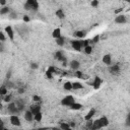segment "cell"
<instances>
[{
	"label": "cell",
	"instance_id": "obj_38",
	"mask_svg": "<svg viewBox=\"0 0 130 130\" xmlns=\"http://www.w3.org/2000/svg\"><path fill=\"white\" fill-rule=\"evenodd\" d=\"M6 41V35H5V32H3V31H0V42H5Z\"/></svg>",
	"mask_w": 130,
	"mask_h": 130
},
{
	"label": "cell",
	"instance_id": "obj_26",
	"mask_svg": "<svg viewBox=\"0 0 130 130\" xmlns=\"http://www.w3.org/2000/svg\"><path fill=\"white\" fill-rule=\"evenodd\" d=\"M59 127H60L61 129H63V130H69V129H71L70 124H69L68 122H63V121H61V122L59 123Z\"/></svg>",
	"mask_w": 130,
	"mask_h": 130
},
{
	"label": "cell",
	"instance_id": "obj_39",
	"mask_svg": "<svg viewBox=\"0 0 130 130\" xmlns=\"http://www.w3.org/2000/svg\"><path fill=\"white\" fill-rule=\"evenodd\" d=\"M9 17H10V19H16V18H17V13H15V12H13V11H10Z\"/></svg>",
	"mask_w": 130,
	"mask_h": 130
},
{
	"label": "cell",
	"instance_id": "obj_51",
	"mask_svg": "<svg viewBox=\"0 0 130 130\" xmlns=\"http://www.w3.org/2000/svg\"><path fill=\"white\" fill-rule=\"evenodd\" d=\"M0 77H1V69H0Z\"/></svg>",
	"mask_w": 130,
	"mask_h": 130
},
{
	"label": "cell",
	"instance_id": "obj_20",
	"mask_svg": "<svg viewBox=\"0 0 130 130\" xmlns=\"http://www.w3.org/2000/svg\"><path fill=\"white\" fill-rule=\"evenodd\" d=\"M55 15L57 16V18H59V19H64L65 17H66V14H65V11L62 9V8H59V9H57L56 10V12H55Z\"/></svg>",
	"mask_w": 130,
	"mask_h": 130
},
{
	"label": "cell",
	"instance_id": "obj_15",
	"mask_svg": "<svg viewBox=\"0 0 130 130\" xmlns=\"http://www.w3.org/2000/svg\"><path fill=\"white\" fill-rule=\"evenodd\" d=\"M102 62L105 64V65H107V66H109V65H111L112 64V55L111 54H105L103 57H102Z\"/></svg>",
	"mask_w": 130,
	"mask_h": 130
},
{
	"label": "cell",
	"instance_id": "obj_47",
	"mask_svg": "<svg viewBox=\"0 0 130 130\" xmlns=\"http://www.w3.org/2000/svg\"><path fill=\"white\" fill-rule=\"evenodd\" d=\"M6 5V0H0V6H5Z\"/></svg>",
	"mask_w": 130,
	"mask_h": 130
},
{
	"label": "cell",
	"instance_id": "obj_3",
	"mask_svg": "<svg viewBox=\"0 0 130 130\" xmlns=\"http://www.w3.org/2000/svg\"><path fill=\"white\" fill-rule=\"evenodd\" d=\"M109 68V72L111 75L113 76H119L120 73H121V66L119 63H115V64H111L108 66Z\"/></svg>",
	"mask_w": 130,
	"mask_h": 130
},
{
	"label": "cell",
	"instance_id": "obj_43",
	"mask_svg": "<svg viewBox=\"0 0 130 130\" xmlns=\"http://www.w3.org/2000/svg\"><path fill=\"white\" fill-rule=\"evenodd\" d=\"M5 51V47H4V43L0 42V53H3Z\"/></svg>",
	"mask_w": 130,
	"mask_h": 130
},
{
	"label": "cell",
	"instance_id": "obj_16",
	"mask_svg": "<svg viewBox=\"0 0 130 130\" xmlns=\"http://www.w3.org/2000/svg\"><path fill=\"white\" fill-rule=\"evenodd\" d=\"M70 110H72V111H79V110H81L82 109V104L81 103H78V102H74V103H72L69 107H68Z\"/></svg>",
	"mask_w": 130,
	"mask_h": 130
},
{
	"label": "cell",
	"instance_id": "obj_34",
	"mask_svg": "<svg viewBox=\"0 0 130 130\" xmlns=\"http://www.w3.org/2000/svg\"><path fill=\"white\" fill-rule=\"evenodd\" d=\"M125 126L126 127H130V113H128L127 114V116H126V120H125Z\"/></svg>",
	"mask_w": 130,
	"mask_h": 130
},
{
	"label": "cell",
	"instance_id": "obj_36",
	"mask_svg": "<svg viewBox=\"0 0 130 130\" xmlns=\"http://www.w3.org/2000/svg\"><path fill=\"white\" fill-rule=\"evenodd\" d=\"M29 67H30L32 70H36V69L39 68V64H38L37 62H31V63L29 64Z\"/></svg>",
	"mask_w": 130,
	"mask_h": 130
},
{
	"label": "cell",
	"instance_id": "obj_7",
	"mask_svg": "<svg viewBox=\"0 0 130 130\" xmlns=\"http://www.w3.org/2000/svg\"><path fill=\"white\" fill-rule=\"evenodd\" d=\"M54 59L57 60V61H59V62H61V63L64 62V61H67V57H66L64 51H62V50L55 51V53H54Z\"/></svg>",
	"mask_w": 130,
	"mask_h": 130
},
{
	"label": "cell",
	"instance_id": "obj_40",
	"mask_svg": "<svg viewBox=\"0 0 130 130\" xmlns=\"http://www.w3.org/2000/svg\"><path fill=\"white\" fill-rule=\"evenodd\" d=\"M99 41H100V36H99V35L94 36V37L90 40V42H92V43H99Z\"/></svg>",
	"mask_w": 130,
	"mask_h": 130
},
{
	"label": "cell",
	"instance_id": "obj_33",
	"mask_svg": "<svg viewBox=\"0 0 130 130\" xmlns=\"http://www.w3.org/2000/svg\"><path fill=\"white\" fill-rule=\"evenodd\" d=\"M99 5H100V1H99V0H91V1H90V6H91V7L96 8Z\"/></svg>",
	"mask_w": 130,
	"mask_h": 130
},
{
	"label": "cell",
	"instance_id": "obj_27",
	"mask_svg": "<svg viewBox=\"0 0 130 130\" xmlns=\"http://www.w3.org/2000/svg\"><path fill=\"white\" fill-rule=\"evenodd\" d=\"M63 89L66 90V91L72 90V82L71 81H65L63 83Z\"/></svg>",
	"mask_w": 130,
	"mask_h": 130
},
{
	"label": "cell",
	"instance_id": "obj_32",
	"mask_svg": "<svg viewBox=\"0 0 130 130\" xmlns=\"http://www.w3.org/2000/svg\"><path fill=\"white\" fill-rule=\"evenodd\" d=\"M31 99H32V101L36 102V103H41V102H42V98H41L39 94H34V95L31 96Z\"/></svg>",
	"mask_w": 130,
	"mask_h": 130
},
{
	"label": "cell",
	"instance_id": "obj_48",
	"mask_svg": "<svg viewBox=\"0 0 130 130\" xmlns=\"http://www.w3.org/2000/svg\"><path fill=\"white\" fill-rule=\"evenodd\" d=\"M122 10H123V8H120V9H118V10H115V11H114V12H115V13H116V14H118V13H119V12H121V11H122Z\"/></svg>",
	"mask_w": 130,
	"mask_h": 130
},
{
	"label": "cell",
	"instance_id": "obj_13",
	"mask_svg": "<svg viewBox=\"0 0 130 130\" xmlns=\"http://www.w3.org/2000/svg\"><path fill=\"white\" fill-rule=\"evenodd\" d=\"M28 110L32 113V115H35V114H37V113H39V112L42 111V106L39 103H37V104H34V105L29 106V109Z\"/></svg>",
	"mask_w": 130,
	"mask_h": 130
},
{
	"label": "cell",
	"instance_id": "obj_31",
	"mask_svg": "<svg viewBox=\"0 0 130 130\" xmlns=\"http://www.w3.org/2000/svg\"><path fill=\"white\" fill-rule=\"evenodd\" d=\"M4 85H5L8 89H9V88H13V87H14V84L12 83V81H10V79H6V81H5Z\"/></svg>",
	"mask_w": 130,
	"mask_h": 130
},
{
	"label": "cell",
	"instance_id": "obj_52",
	"mask_svg": "<svg viewBox=\"0 0 130 130\" xmlns=\"http://www.w3.org/2000/svg\"><path fill=\"white\" fill-rule=\"evenodd\" d=\"M39 1H40V0H39Z\"/></svg>",
	"mask_w": 130,
	"mask_h": 130
},
{
	"label": "cell",
	"instance_id": "obj_18",
	"mask_svg": "<svg viewBox=\"0 0 130 130\" xmlns=\"http://www.w3.org/2000/svg\"><path fill=\"white\" fill-rule=\"evenodd\" d=\"M23 117H24V120L26 122H32L34 121V115H32V113L29 110H25L24 111Z\"/></svg>",
	"mask_w": 130,
	"mask_h": 130
},
{
	"label": "cell",
	"instance_id": "obj_41",
	"mask_svg": "<svg viewBox=\"0 0 130 130\" xmlns=\"http://www.w3.org/2000/svg\"><path fill=\"white\" fill-rule=\"evenodd\" d=\"M91 126H92V120H91V119H90V120H87V121H86V128L91 129Z\"/></svg>",
	"mask_w": 130,
	"mask_h": 130
},
{
	"label": "cell",
	"instance_id": "obj_11",
	"mask_svg": "<svg viewBox=\"0 0 130 130\" xmlns=\"http://www.w3.org/2000/svg\"><path fill=\"white\" fill-rule=\"evenodd\" d=\"M102 83H103V79H102L100 76H98V75H96V76L94 77L93 81L90 83V85L93 87V89H99V88L101 87Z\"/></svg>",
	"mask_w": 130,
	"mask_h": 130
},
{
	"label": "cell",
	"instance_id": "obj_37",
	"mask_svg": "<svg viewBox=\"0 0 130 130\" xmlns=\"http://www.w3.org/2000/svg\"><path fill=\"white\" fill-rule=\"evenodd\" d=\"M11 99H12V95L11 94H6V95H4L3 101L6 102V103H9V102H11Z\"/></svg>",
	"mask_w": 130,
	"mask_h": 130
},
{
	"label": "cell",
	"instance_id": "obj_9",
	"mask_svg": "<svg viewBox=\"0 0 130 130\" xmlns=\"http://www.w3.org/2000/svg\"><path fill=\"white\" fill-rule=\"evenodd\" d=\"M9 121H10V124L12 126H15V127H20L21 126V122H20V119H19V117H18L17 114L10 115Z\"/></svg>",
	"mask_w": 130,
	"mask_h": 130
},
{
	"label": "cell",
	"instance_id": "obj_30",
	"mask_svg": "<svg viewBox=\"0 0 130 130\" xmlns=\"http://www.w3.org/2000/svg\"><path fill=\"white\" fill-rule=\"evenodd\" d=\"M82 50L84 51V53H85L86 55H90V54L92 53V47H91L90 45H87V46L83 47V49H82Z\"/></svg>",
	"mask_w": 130,
	"mask_h": 130
},
{
	"label": "cell",
	"instance_id": "obj_46",
	"mask_svg": "<svg viewBox=\"0 0 130 130\" xmlns=\"http://www.w3.org/2000/svg\"><path fill=\"white\" fill-rule=\"evenodd\" d=\"M10 76H11V71L9 70V71H7V73H6V79H10Z\"/></svg>",
	"mask_w": 130,
	"mask_h": 130
},
{
	"label": "cell",
	"instance_id": "obj_4",
	"mask_svg": "<svg viewBox=\"0 0 130 130\" xmlns=\"http://www.w3.org/2000/svg\"><path fill=\"white\" fill-rule=\"evenodd\" d=\"M76 100H75V98L72 95V94H68V95H65L64 98H62V100L60 101V105L62 106V107H69L72 103H74Z\"/></svg>",
	"mask_w": 130,
	"mask_h": 130
},
{
	"label": "cell",
	"instance_id": "obj_29",
	"mask_svg": "<svg viewBox=\"0 0 130 130\" xmlns=\"http://www.w3.org/2000/svg\"><path fill=\"white\" fill-rule=\"evenodd\" d=\"M8 93V88L4 85V84H2L1 86H0V96H4V95H6Z\"/></svg>",
	"mask_w": 130,
	"mask_h": 130
},
{
	"label": "cell",
	"instance_id": "obj_22",
	"mask_svg": "<svg viewBox=\"0 0 130 130\" xmlns=\"http://www.w3.org/2000/svg\"><path fill=\"white\" fill-rule=\"evenodd\" d=\"M86 30H84V29H81V30H76L75 32H74V36L77 38V39H83L85 36H86Z\"/></svg>",
	"mask_w": 130,
	"mask_h": 130
},
{
	"label": "cell",
	"instance_id": "obj_19",
	"mask_svg": "<svg viewBox=\"0 0 130 130\" xmlns=\"http://www.w3.org/2000/svg\"><path fill=\"white\" fill-rule=\"evenodd\" d=\"M55 72H56V68L53 67V66H50V67L47 69V71H46V77L49 78V79H52L53 74H54Z\"/></svg>",
	"mask_w": 130,
	"mask_h": 130
},
{
	"label": "cell",
	"instance_id": "obj_10",
	"mask_svg": "<svg viewBox=\"0 0 130 130\" xmlns=\"http://www.w3.org/2000/svg\"><path fill=\"white\" fill-rule=\"evenodd\" d=\"M127 21H128L127 20V16L125 14H122V13L117 14L115 16V18H114V22L118 23V24H125Z\"/></svg>",
	"mask_w": 130,
	"mask_h": 130
},
{
	"label": "cell",
	"instance_id": "obj_5",
	"mask_svg": "<svg viewBox=\"0 0 130 130\" xmlns=\"http://www.w3.org/2000/svg\"><path fill=\"white\" fill-rule=\"evenodd\" d=\"M71 47L74 51L76 52H81V50L83 49V43H82V39H77V40H72L70 42Z\"/></svg>",
	"mask_w": 130,
	"mask_h": 130
},
{
	"label": "cell",
	"instance_id": "obj_45",
	"mask_svg": "<svg viewBox=\"0 0 130 130\" xmlns=\"http://www.w3.org/2000/svg\"><path fill=\"white\" fill-rule=\"evenodd\" d=\"M5 128V126H4V122H3V120L0 118V130H3Z\"/></svg>",
	"mask_w": 130,
	"mask_h": 130
},
{
	"label": "cell",
	"instance_id": "obj_21",
	"mask_svg": "<svg viewBox=\"0 0 130 130\" xmlns=\"http://www.w3.org/2000/svg\"><path fill=\"white\" fill-rule=\"evenodd\" d=\"M65 42H66V39H65V37H63V36H61V37L55 39V43H56V45L59 46V47H63V46L65 45Z\"/></svg>",
	"mask_w": 130,
	"mask_h": 130
},
{
	"label": "cell",
	"instance_id": "obj_8",
	"mask_svg": "<svg viewBox=\"0 0 130 130\" xmlns=\"http://www.w3.org/2000/svg\"><path fill=\"white\" fill-rule=\"evenodd\" d=\"M7 112L9 115H13V114H19V111L15 105L14 102H9L8 105H7Z\"/></svg>",
	"mask_w": 130,
	"mask_h": 130
},
{
	"label": "cell",
	"instance_id": "obj_49",
	"mask_svg": "<svg viewBox=\"0 0 130 130\" xmlns=\"http://www.w3.org/2000/svg\"><path fill=\"white\" fill-rule=\"evenodd\" d=\"M68 65V63H67V61H64V62H62V66H64V67H66Z\"/></svg>",
	"mask_w": 130,
	"mask_h": 130
},
{
	"label": "cell",
	"instance_id": "obj_1",
	"mask_svg": "<svg viewBox=\"0 0 130 130\" xmlns=\"http://www.w3.org/2000/svg\"><path fill=\"white\" fill-rule=\"evenodd\" d=\"M110 124V121L108 119L107 116H102L98 119H95L94 121H92V126H91V130H98V129H102L107 127Z\"/></svg>",
	"mask_w": 130,
	"mask_h": 130
},
{
	"label": "cell",
	"instance_id": "obj_25",
	"mask_svg": "<svg viewBox=\"0 0 130 130\" xmlns=\"http://www.w3.org/2000/svg\"><path fill=\"white\" fill-rule=\"evenodd\" d=\"M10 8L8 7V6H2V7H0V15H7V14H9L10 13Z\"/></svg>",
	"mask_w": 130,
	"mask_h": 130
},
{
	"label": "cell",
	"instance_id": "obj_28",
	"mask_svg": "<svg viewBox=\"0 0 130 130\" xmlns=\"http://www.w3.org/2000/svg\"><path fill=\"white\" fill-rule=\"evenodd\" d=\"M42 120H43V113H42V111L34 115V121H36V122L40 123Z\"/></svg>",
	"mask_w": 130,
	"mask_h": 130
},
{
	"label": "cell",
	"instance_id": "obj_44",
	"mask_svg": "<svg viewBox=\"0 0 130 130\" xmlns=\"http://www.w3.org/2000/svg\"><path fill=\"white\" fill-rule=\"evenodd\" d=\"M17 92H18L19 94H22V93H24V92H25V89H24L23 87H19V88L17 89Z\"/></svg>",
	"mask_w": 130,
	"mask_h": 130
},
{
	"label": "cell",
	"instance_id": "obj_12",
	"mask_svg": "<svg viewBox=\"0 0 130 130\" xmlns=\"http://www.w3.org/2000/svg\"><path fill=\"white\" fill-rule=\"evenodd\" d=\"M14 103H15V105H16V107H17V109H18L19 113L24 112V110H25V102H24L23 100L18 99V100H16Z\"/></svg>",
	"mask_w": 130,
	"mask_h": 130
},
{
	"label": "cell",
	"instance_id": "obj_35",
	"mask_svg": "<svg viewBox=\"0 0 130 130\" xmlns=\"http://www.w3.org/2000/svg\"><path fill=\"white\" fill-rule=\"evenodd\" d=\"M75 75H76V77H77L78 79H82V78H84L83 73H82L81 71H79V70H76V71H75Z\"/></svg>",
	"mask_w": 130,
	"mask_h": 130
},
{
	"label": "cell",
	"instance_id": "obj_17",
	"mask_svg": "<svg viewBox=\"0 0 130 130\" xmlns=\"http://www.w3.org/2000/svg\"><path fill=\"white\" fill-rule=\"evenodd\" d=\"M95 114H96V110H95L94 108L89 109V111H88V112L85 114V116H84V120H85V121H87V120L92 119V117H93Z\"/></svg>",
	"mask_w": 130,
	"mask_h": 130
},
{
	"label": "cell",
	"instance_id": "obj_23",
	"mask_svg": "<svg viewBox=\"0 0 130 130\" xmlns=\"http://www.w3.org/2000/svg\"><path fill=\"white\" fill-rule=\"evenodd\" d=\"M83 88V84L79 81H74L72 82V90H78V89H82Z\"/></svg>",
	"mask_w": 130,
	"mask_h": 130
},
{
	"label": "cell",
	"instance_id": "obj_24",
	"mask_svg": "<svg viewBox=\"0 0 130 130\" xmlns=\"http://www.w3.org/2000/svg\"><path fill=\"white\" fill-rule=\"evenodd\" d=\"M61 36H62V34H61V28H60V27H56V28L53 29V31H52V37H53L54 39H57V38H59V37H61Z\"/></svg>",
	"mask_w": 130,
	"mask_h": 130
},
{
	"label": "cell",
	"instance_id": "obj_14",
	"mask_svg": "<svg viewBox=\"0 0 130 130\" xmlns=\"http://www.w3.org/2000/svg\"><path fill=\"white\" fill-rule=\"evenodd\" d=\"M68 65H69V67H70L72 70H75V71H76V70H78V69L80 68V65H81V64H80V62H79L78 60L73 59V60H71V61L69 62Z\"/></svg>",
	"mask_w": 130,
	"mask_h": 130
},
{
	"label": "cell",
	"instance_id": "obj_42",
	"mask_svg": "<svg viewBox=\"0 0 130 130\" xmlns=\"http://www.w3.org/2000/svg\"><path fill=\"white\" fill-rule=\"evenodd\" d=\"M22 20H23L24 22H29V21H30V18H29L28 15H23V16H22Z\"/></svg>",
	"mask_w": 130,
	"mask_h": 130
},
{
	"label": "cell",
	"instance_id": "obj_2",
	"mask_svg": "<svg viewBox=\"0 0 130 130\" xmlns=\"http://www.w3.org/2000/svg\"><path fill=\"white\" fill-rule=\"evenodd\" d=\"M39 7H40L39 0H25L23 4V8L26 11H30V12H38Z\"/></svg>",
	"mask_w": 130,
	"mask_h": 130
},
{
	"label": "cell",
	"instance_id": "obj_50",
	"mask_svg": "<svg viewBox=\"0 0 130 130\" xmlns=\"http://www.w3.org/2000/svg\"><path fill=\"white\" fill-rule=\"evenodd\" d=\"M123 1H126V2H129L130 0H123Z\"/></svg>",
	"mask_w": 130,
	"mask_h": 130
},
{
	"label": "cell",
	"instance_id": "obj_6",
	"mask_svg": "<svg viewBox=\"0 0 130 130\" xmlns=\"http://www.w3.org/2000/svg\"><path fill=\"white\" fill-rule=\"evenodd\" d=\"M4 32H5L6 37H7L11 42L14 41V38H15V31H14V29H13V27H12L11 25H6V26L4 27Z\"/></svg>",
	"mask_w": 130,
	"mask_h": 130
}]
</instances>
